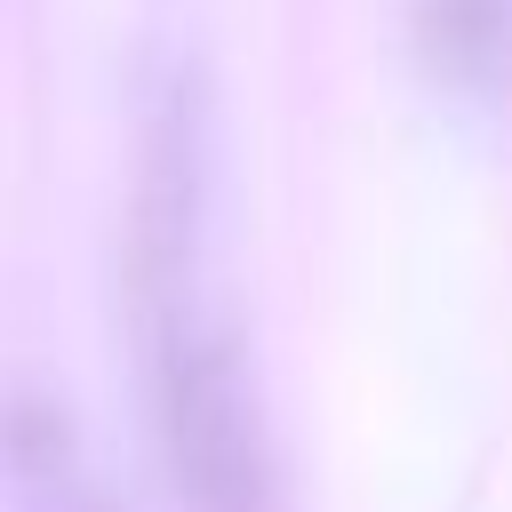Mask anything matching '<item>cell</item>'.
<instances>
[{"label": "cell", "mask_w": 512, "mask_h": 512, "mask_svg": "<svg viewBox=\"0 0 512 512\" xmlns=\"http://www.w3.org/2000/svg\"><path fill=\"white\" fill-rule=\"evenodd\" d=\"M128 288H136V328H144V384H152L160 456H168L184 504L192 512H272L264 400H256L248 352H240V320L216 288L200 112L184 88L160 96L144 120Z\"/></svg>", "instance_id": "6da1fadb"}, {"label": "cell", "mask_w": 512, "mask_h": 512, "mask_svg": "<svg viewBox=\"0 0 512 512\" xmlns=\"http://www.w3.org/2000/svg\"><path fill=\"white\" fill-rule=\"evenodd\" d=\"M416 56L456 104L512 120V0H416Z\"/></svg>", "instance_id": "7a4b0ae2"}, {"label": "cell", "mask_w": 512, "mask_h": 512, "mask_svg": "<svg viewBox=\"0 0 512 512\" xmlns=\"http://www.w3.org/2000/svg\"><path fill=\"white\" fill-rule=\"evenodd\" d=\"M8 472L24 480V512H112L104 488L88 480L64 416L40 408V400H16L8 408Z\"/></svg>", "instance_id": "3957f363"}]
</instances>
